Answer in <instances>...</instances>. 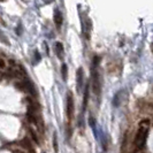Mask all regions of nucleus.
Masks as SVG:
<instances>
[{
    "label": "nucleus",
    "instance_id": "f257e3e1",
    "mask_svg": "<svg viewBox=\"0 0 153 153\" xmlns=\"http://www.w3.org/2000/svg\"><path fill=\"white\" fill-rule=\"evenodd\" d=\"M101 78H100V74L97 69H92V89H93V92L94 94L97 96H100L101 93Z\"/></svg>",
    "mask_w": 153,
    "mask_h": 153
},
{
    "label": "nucleus",
    "instance_id": "f03ea898",
    "mask_svg": "<svg viewBox=\"0 0 153 153\" xmlns=\"http://www.w3.org/2000/svg\"><path fill=\"white\" fill-rule=\"evenodd\" d=\"M15 86L20 90H23V91L30 93L31 96H33V97H37V91L35 89V85L29 79H25V81H23L22 83H19V84L16 83Z\"/></svg>",
    "mask_w": 153,
    "mask_h": 153
},
{
    "label": "nucleus",
    "instance_id": "7ed1b4c3",
    "mask_svg": "<svg viewBox=\"0 0 153 153\" xmlns=\"http://www.w3.org/2000/svg\"><path fill=\"white\" fill-rule=\"evenodd\" d=\"M66 109H67V117L69 121L73 120L74 113H75V104H74V97L73 93L68 91L67 93V104H66Z\"/></svg>",
    "mask_w": 153,
    "mask_h": 153
},
{
    "label": "nucleus",
    "instance_id": "20e7f679",
    "mask_svg": "<svg viewBox=\"0 0 153 153\" xmlns=\"http://www.w3.org/2000/svg\"><path fill=\"white\" fill-rule=\"evenodd\" d=\"M146 137H147V129L146 128H139L137 135H136V138H135V144L137 145V147H142V146L145 144L146 142Z\"/></svg>",
    "mask_w": 153,
    "mask_h": 153
},
{
    "label": "nucleus",
    "instance_id": "39448f33",
    "mask_svg": "<svg viewBox=\"0 0 153 153\" xmlns=\"http://www.w3.org/2000/svg\"><path fill=\"white\" fill-rule=\"evenodd\" d=\"M76 88H77V91L81 92L82 88H83V83H84V70L82 67L77 69V73H76Z\"/></svg>",
    "mask_w": 153,
    "mask_h": 153
},
{
    "label": "nucleus",
    "instance_id": "423d86ee",
    "mask_svg": "<svg viewBox=\"0 0 153 153\" xmlns=\"http://www.w3.org/2000/svg\"><path fill=\"white\" fill-rule=\"evenodd\" d=\"M53 20H54L55 25H56V28H58V29H60V28H61V25H62V23H63V16H62V13L58 9V8H55V9H54Z\"/></svg>",
    "mask_w": 153,
    "mask_h": 153
},
{
    "label": "nucleus",
    "instance_id": "0eeeda50",
    "mask_svg": "<svg viewBox=\"0 0 153 153\" xmlns=\"http://www.w3.org/2000/svg\"><path fill=\"white\" fill-rule=\"evenodd\" d=\"M54 48H55V53L58 55V58H59L60 60H63V58H65V48H63L62 43L56 42L55 45H54Z\"/></svg>",
    "mask_w": 153,
    "mask_h": 153
},
{
    "label": "nucleus",
    "instance_id": "6e6552de",
    "mask_svg": "<svg viewBox=\"0 0 153 153\" xmlns=\"http://www.w3.org/2000/svg\"><path fill=\"white\" fill-rule=\"evenodd\" d=\"M91 28H92L91 21H90V19H89V17H86V20H85V27H84V35H85V38L86 39H90Z\"/></svg>",
    "mask_w": 153,
    "mask_h": 153
},
{
    "label": "nucleus",
    "instance_id": "1a4fd4ad",
    "mask_svg": "<svg viewBox=\"0 0 153 153\" xmlns=\"http://www.w3.org/2000/svg\"><path fill=\"white\" fill-rule=\"evenodd\" d=\"M61 75H62V79L66 82V81H67V78H68V66H67L66 63H62Z\"/></svg>",
    "mask_w": 153,
    "mask_h": 153
},
{
    "label": "nucleus",
    "instance_id": "9d476101",
    "mask_svg": "<svg viewBox=\"0 0 153 153\" xmlns=\"http://www.w3.org/2000/svg\"><path fill=\"white\" fill-rule=\"evenodd\" d=\"M88 100H89V84H86L84 91V99H83V109H85L88 105Z\"/></svg>",
    "mask_w": 153,
    "mask_h": 153
},
{
    "label": "nucleus",
    "instance_id": "9b49d317",
    "mask_svg": "<svg viewBox=\"0 0 153 153\" xmlns=\"http://www.w3.org/2000/svg\"><path fill=\"white\" fill-rule=\"evenodd\" d=\"M21 145L24 147V149H27L28 151H30V150H32L33 147H32V145L30 144V142H29V139L28 138H24L22 142H21Z\"/></svg>",
    "mask_w": 153,
    "mask_h": 153
},
{
    "label": "nucleus",
    "instance_id": "f8f14e48",
    "mask_svg": "<svg viewBox=\"0 0 153 153\" xmlns=\"http://www.w3.org/2000/svg\"><path fill=\"white\" fill-rule=\"evenodd\" d=\"M29 132H30V136H31V138H32V140H33L35 143L39 144V139H38L37 134H36V131L33 130V129H29Z\"/></svg>",
    "mask_w": 153,
    "mask_h": 153
},
{
    "label": "nucleus",
    "instance_id": "ddd939ff",
    "mask_svg": "<svg viewBox=\"0 0 153 153\" xmlns=\"http://www.w3.org/2000/svg\"><path fill=\"white\" fill-rule=\"evenodd\" d=\"M53 149L54 152L59 153V146H58V138H56V134H53Z\"/></svg>",
    "mask_w": 153,
    "mask_h": 153
},
{
    "label": "nucleus",
    "instance_id": "4468645a",
    "mask_svg": "<svg viewBox=\"0 0 153 153\" xmlns=\"http://www.w3.org/2000/svg\"><path fill=\"white\" fill-rule=\"evenodd\" d=\"M6 68V62L4 59H0V69H5Z\"/></svg>",
    "mask_w": 153,
    "mask_h": 153
},
{
    "label": "nucleus",
    "instance_id": "2eb2a0df",
    "mask_svg": "<svg viewBox=\"0 0 153 153\" xmlns=\"http://www.w3.org/2000/svg\"><path fill=\"white\" fill-rule=\"evenodd\" d=\"M35 59H36V61L37 62L40 61V55H39L38 51H35Z\"/></svg>",
    "mask_w": 153,
    "mask_h": 153
},
{
    "label": "nucleus",
    "instance_id": "dca6fc26",
    "mask_svg": "<svg viewBox=\"0 0 153 153\" xmlns=\"http://www.w3.org/2000/svg\"><path fill=\"white\" fill-rule=\"evenodd\" d=\"M90 124L94 128V120H93V117H90Z\"/></svg>",
    "mask_w": 153,
    "mask_h": 153
},
{
    "label": "nucleus",
    "instance_id": "f3484780",
    "mask_svg": "<svg viewBox=\"0 0 153 153\" xmlns=\"http://www.w3.org/2000/svg\"><path fill=\"white\" fill-rule=\"evenodd\" d=\"M13 153H24V152H23L22 150H15V151H14Z\"/></svg>",
    "mask_w": 153,
    "mask_h": 153
},
{
    "label": "nucleus",
    "instance_id": "a211bd4d",
    "mask_svg": "<svg viewBox=\"0 0 153 153\" xmlns=\"http://www.w3.org/2000/svg\"><path fill=\"white\" fill-rule=\"evenodd\" d=\"M0 77H1V76H0Z\"/></svg>",
    "mask_w": 153,
    "mask_h": 153
}]
</instances>
